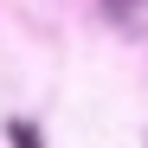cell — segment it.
I'll return each instance as SVG.
<instances>
[{"label": "cell", "mask_w": 148, "mask_h": 148, "mask_svg": "<svg viewBox=\"0 0 148 148\" xmlns=\"http://www.w3.org/2000/svg\"><path fill=\"white\" fill-rule=\"evenodd\" d=\"M7 142H13V148H45V142H39V129H32V122H7Z\"/></svg>", "instance_id": "1"}]
</instances>
